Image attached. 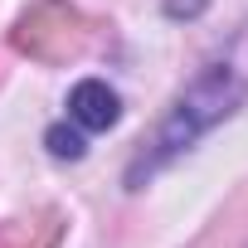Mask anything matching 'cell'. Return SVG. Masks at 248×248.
Instances as JSON below:
<instances>
[{
    "instance_id": "obj_2",
    "label": "cell",
    "mask_w": 248,
    "mask_h": 248,
    "mask_svg": "<svg viewBox=\"0 0 248 248\" xmlns=\"http://www.w3.org/2000/svg\"><path fill=\"white\" fill-rule=\"evenodd\" d=\"M68 117H73V127H83V132H107L112 122L122 117V102H117V93L102 78H83L68 93Z\"/></svg>"
},
{
    "instance_id": "obj_1",
    "label": "cell",
    "mask_w": 248,
    "mask_h": 248,
    "mask_svg": "<svg viewBox=\"0 0 248 248\" xmlns=\"http://www.w3.org/2000/svg\"><path fill=\"white\" fill-rule=\"evenodd\" d=\"M243 78L233 73V63H209L180 97H175V107H170V117L156 127V137L137 151V161H132V170H127V185H141V180H151L161 166H170L180 151H190L209 127H219V122L243 102Z\"/></svg>"
}]
</instances>
